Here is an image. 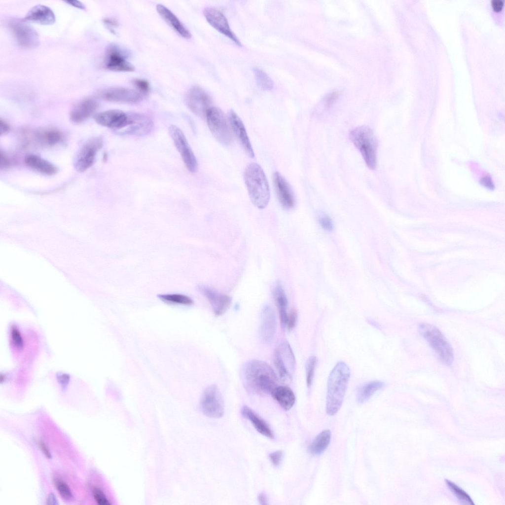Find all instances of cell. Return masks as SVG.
<instances>
[{"label":"cell","instance_id":"1","mask_svg":"<svg viewBox=\"0 0 505 505\" xmlns=\"http://www.w3.org/2000/svg\"><path fill=\"white\" fill-rule=\"evenodd\" d=\"M241 378L246 390L255 395L271 394L278 385V378L267 362L257 360H250L242 367Z\"/></svg>","mask_w":505,"mask_h":505},{"label":"cell","instance_id":"2","mask_svg":"<svg viewBox=\"0 0 505 505\" xmlns=\"http://www.w3.org/2000/svg\"><path fill=\"white\" fill-rule=\"evenodd\" d=\"M350 377L348 365L342 361L332 369L327 381L326 411L329 415L335 414L340 408Z\"/></svg>","mask_w":505,"mask_h":505},{"label":"cell","instance_id":"3","mask_svg":"<svg viewBox=\"0 0 505 505\" xmlns=\"http://www.w3.org/2000/svg\"><path fill=\"white\" fill-rule=\"evenodd\" d=\"M244 180L250 199L260 209L265 208L269 202L270 188L265 174L257 163H251L245 169Z\"/></svg>","mask_w":505,"mask_h":505},{"label":"cell","instance_id":"4","mask_svg":"<svg viewBox=\"0 0 505 505\" xmlns=\"http://www.w3.org/2000/svg\"><path fill=\"white\" fill-rule=\"evenodd\" d=\"M349 136L368 168L375 169L377 164L378 142L372 129L366 126H359L352 130Z\"/></svg>","mask_w":505,"mask_h":505},{"label":"cell","instance_id":"5","mask_svg":"<svg viewBox=\"0 0 505 505\" xmlns=\"http://www.w3.org/2000/svg\"><path fill=\"white\" fill-rule=\"evenodd\" d=\"M419 330L440 361L445 365H451L454 359L453 349L441 332L436 327L428 324H421Z\"/></svg>","mask_w":505,"mask_h":505},{"label":"cell","instance_id":"6","mask_svg":"<svg viewBox=\"0 0 505 505\" xmlns=\"http://www.w3.org/2000/svg\"><path fill=\"white\" fill-rule=\"evenodd\" d=\"M273 361L281 381L286 384L290 383L296 364L292 350L287 341L282 340L278 344L274 351Z\"/></svg>","mask_w":505,"mask_h":505},{"label":"cell","instance_id":"7","mask_svg":"<svg viewBox=\"0 0 505 505\" xmlns=\"http://www.w3.org/2000/svg\"><path fill=\"white\" fill-rule=\"evenodd\" d=\"M206 118L209 129L221 144L228 145L232 141V135L225 116L219 108L211 107L207 111Z\"/></svg>","mask_w":505,"mask_h":505},{"label":"cell","instance_id":"8","mask_svg":"<svg viewBox=\"0 0 505 505\" xmlns=\"http://www.w3.org/2000/svg\"><path fill=\"white\" fill-rule=\"evenodd\" d=\"M5 24L21 47L33 48L38 45L39 39L37 33L25 20L12 18L7 20Z\"/></svg>","mask_w":505,"mask_h":505},{"label":"cell","instance_id":"9","mask_svg":"<svg viewBox=\"0 0 505 505\" xmlns=\"http://www.w3.org/2000/svg\"><path fill=\"white\" fill-rule=\"evenodd\" d=\"M168 131L187 169L190 173H195L198 168L197 159L183 133L175 125H171Z\"/></svg>","mask_w":505,"mask_h":505},{"label":"cell","instance_id":"10","mask_svg":"<svg viewBox=\"0 0 505 505\" xmlns=\"http://www.w3.org/2000/svg\"><path fill=\"white\" fill-rule=\"evenodd\" d=\"M200 407L202 412L210 417L220 418L223 415L224 402L216 385H210L204 391L201 398Z\"/></svg>","mask_w":505,"mask_h":505},{"label":"cell","instance_id":"11","mask_svg":"<svg viewBox=\"0 0 505 505\" xmlns=\"http://www.w3.org/2000/svg\"><path fill=\"white\" fill-rule=\"evenodd\" d=\"M103 144L101 137H93L82 146L77 152L74 162V167L78 172H83L93 164L96 155Z\"/></svg>","mask_w":505,"mask_h":505},{"label":"cell","instance_id":"12","mask_svg":"<svg viewBox=\"0 0 505 505\" xmlns=\"http://www.w3.org/2000/svg\"><path fill=\"white\" fill-rule=\"evenodd\" d=\"M185 103L189 109L200 117H206L211 107V98L208 93L198 85L192 86L187 92Z\"/></svg>","mask_w":505,"mask_h":505},{"label":"cell","instance_id":"13","mask_svg":"<svg viewBox=\"0 0 505 505\" xmlns=\"http://www.w3.org/2000/svg\"><path fill=\"white\" fill-rule=\"evenodd\" d=\"M203 14L207 22L214 29L238 46H242L241 41L231 30L227 18L221 11L214 7H208L204 9Z\"/></svg>","mask_w":505,"mask_h":505},{"label":"cell","instance_id":"14","mask_svg":"<svg viewBox=\"0 0 505 505\" xmlns=\"http://www.w3.org/2000/svg\"><path fill=\"white\" fill-rule=\"evenodd\" d=\"M126 126L121 133L124 135L141 136L147 135L153 127V123L148 116L139 113H129Z\"/></svg>","mask_w":505,"mask_h":505},{"label":"cell","instance_id":"15","mask_svg":"<svg viewBox=\"0 0 505 505\" xmlns=\"http://www.w3.org/2000/svg\"><path fill=\"white\" fill-rule=\"evenodd\" d=\"M104 64L106 69L112 71L131 72L135 70L134 66L128 61L125 54L115 45L108 48Z\"/></svg>","mask_w":505,"mask_h":505},{"label":"cell","instance_id":"16","mask_svg":"<svg viewBox=\"0 0 505 505\" xmlns=\"http://www.w3.org/2000/svg\"><path fill=\"white\" fill-rule=\"evenodd\" d=\"M100 96L108 101L124 103H136L141 101L143 98V95L139 91L123 87L104 89L100 92Z\"/></svg>","mask_w":505,"mask_h":505},{"label":"cell","instance_id":"17","mask_svg":"<svg viewBox=\"0 0 505 505\" xmlns=\"http://www.w3.org/2000/svg\"><path fill=\"white\" fill-rule=\"evenodd\" d=\"M198 289L210 303L214 314L220 316L224 314L231 305L232 299L206 286L200 285Z\"/></svg>","mask_w":505,"mask_h":505},{"label":"cell","instance_id":"18","mask_svg":"<svg viewBox=\"0 0 505 505\" xmlns=\"http://www.w3.org/2000/svg\"><path fill=\"white\" fill-rule=\"evenodd\" d=\"M277 321L275 311L269 305L264 306L261 313L259 336L262 342L269 343L273 339L276 331Z\"/></svg>","mask_w":505,"mask_h":505},{"label":"cell","instance_id":"19","mask_svg":"<svg viewBox=\"0 0 505 505\" xmlns=\"http://www.w3.org/2000/svg\"><path fill=\"white\" fill-rule=\"evenodd\" d=\"M94 119L99 125L102 126L122 129L127 124L128 115L119 109H109L96 113Z\"/></svg>","mask_w":505,"mask_h":505},{"label":"cell","instance_id":"20","mask_svg":"<svg viewBox=\"0 0 505 505\" xmlns=\"http://www.w3.org/2000/svg\"><path fill=\"white\" fill-rule=\"evenodd\" d=\"M228 118L231 128L246 153L250 157L253 158L254 151L242 121L232 109L228 112Z\"/></svg>","mask_w":505,"mask_h":505},{"label":"cell","instance_id":"21","mask_svg":"<svg viewBox=\"0 0 505 505\" xmlns=\"http://www.w3.org/2000/svg\"><path fill=\"white\" fill-rule=\"evenodd\" d=\"M273 180L277 197L282 207L287 210L292 209L295 205V199L287 181L277 172L273 175Z\"/></svg>","mask_w":505,"mask_h":505},{"label":"cell","instance_id":"22","mask_svg":"<svg viewBox=\"0 0 505 505\" xmlns=\"http://www.w3.org/2000/svg\"><path fill=\"white\" fill-rule=\"evenodd\" d=\"M98 103L93 99H85L77 103L72 109L70 113L71 121L75 124L81 123L97 110Z\"/></svg>","mask_w":505,"mask_h":505},{"label":"cell","instance_id":"23","mask_svg":"<svg viewBox=\"0 0 505 505\" xmlns=\"http://www.w3.org/2000/svg\"><path fill=\"white\" fill-rule=\"evenodd\" d=\"M56 20L53 11L48 7L37 4L33 7L26 15L24 20L43 25L53 24Z\"/></svg>","mask_w":505,"mask_h":505},{"label":"cell","instance_id":"24","mask_svg":"<svg viewBox=\"0 0 505 505\" xmlns=\"http://www.w3.org/2000/svg\"><path fill=\"white\" fill-rule=\"evenodd\" d=\"M31 138L36 144L45 147H51L60 143L63 140V133L54 128H47L36 131Z\"/></svg>","mask_w":505,"mask_h":505},{"label":"cell","instance_id":"25","mask_svg":"<svg viewBox=\"0 0 505 505\" xmlns=\"http://www.w3.org/2000/svg\"><path fill=\"white\" fill-rule=\"evenodd\" d=\"M156 10L164 20L180 36L186 39L191 37L190 31L168 8L158 4L156 5Z\"/></svg>","mask_w":505,"mask_h":505},{"label":"cell","instance_id":"26","mask_svg":"<svg viewBox=\"0 0 505 505\" xmlns=\"http://www.w3.org/2000/svg\"><path fill=\"white\" fill-rule=\"evenodd\" d=\"M24 162L29 167L43 175H54L58 171L55 165L36 154L27 155L25 157Z\"/></svg>","mask_w":505,"mask_h":505},{"label":"cell","instance_id":"27","mask_svg":"<svg viewBox=\"0 0 505 505\" xmlns=\"http://www.w3.org/2000/svg\"><path fill=\"white\" fill-rule=\"evenodd\" d=\"M241 413L244 417L251 422L260 433L268 438H274V433L267 423L251 408L247 406H244L242 408Z\"/></svg>","mask_w":505,"mask_h":505},{"label":"cell","instance_id":"28","mask_svg":"<svg viewBox=\"0 0 505 505\" xmlns=\"http://www.w3.org/2000/svg\"><path fill=\"white\" fill-rule=\"evenodd\" d=\"M273 398L285 410L290 409L295 401L292 390L286 386H277L271 393Z\"/></svg>","mask_w":505,"mask_h":505},{"label":"cell","instance_id":"29","mask_svg":"<svg viewBox=\"0 0 505 505\" xmlns=\"http://www.w3.org/2000/svg\"><path fill=\"white\" fill-rule=\"evenodd\" d=\"M274 297L278 308L282 326L285 328L288 313V301L282 286L278 283L274 290Z\"/></svg>","mask_w":505,"mask_h":505},{"label":"cell","instance_id":"30","mask_svg":"<svg viewBox=\"0 0 505 505\" xmlns=\"http://www.w3.org/2000/svg\"><path fill=\"white\" fill-rule=\"evenodd\" d=\"M331 436V432L329 430H324L321 432L309 445V452L313 455H320L323 453L330 443Z\"/></svg>","mask_w":505,"mask_h":505},{"label":"cell","instance_id":"31","mask_svg":"<svg viewBox=\"0 0 505 505\" xmlns=\"http://www.w3.org/2000/svg\"><path fill=\"white\" fill-rule=\"evenodd\" d=\"M384 385L383 382L379 381H372L363 385L358 390L357 395L358 401L360 403L366 401Z\"/></svg>","mask_w":505,"mask_h":505},{"label":"cell","instance_id":"32","mask_svg":"<svg viewBox=\"0 0 505 505\" xmlns=\"http://www.w3.org/2000/svg\"><path fill=\"white\" fill-rule=\"evenodd\" d=\"M253 72L256 84L259 88L266 91L271 90L273 88V81L264 71L258 68H254Z\"/></svg>","mask_w":505,"mask_h":505},{"label":"cell","instance_id":"33","mask_svg":"<svg viewBox=\"0 0 505 505\" xmlns=\"http://www.w3.org/2000/svg\"><path fill=\"white\" fill-rule=\"evenodd\" d=\"M157 296L161 300L169 303L184 305H191L193 304V301L190 297L183 294H159Z\"/></svg>","mask_w":505,"mask_h":505},{"label":"cell","instance_id":"34","mask_svg":"<svg viewBox=\"0 0 505 505\" xmlns=\"http://www.w3.org/2000/svg\"><path fill=\"white\" fill-rule=\"evenodd\" d=\"M446 483L449 488L460 500L465 503L474 505L470 496L462 489L450 480H446Z\"/></svg>","mask_w":505,"mask_h":505},{"label":"cell","instance_id":"35","mask_svg":"<svg viewBox=\"0 0 505 505\" xmlns=\"http://www.w3.org/2000/svg\"><path fill=\"white\" fill-rule=\"evenodd\" d=\"M317 362V358L314 356L310 357L306 362V383L309 388H310L313 383Z\"/></svg>","mask_w":505,"mask_h":505},{"label":"cell","instance_id":"36","mask_svg":"<svg viewBox=\"0 0 505 505\" xmlns=\"http://www.w3.org/2000/svg\"><path fill=\"white\" fill-rule=\"evenodd\" d=\"M55 486L62 498L70 500L72 498V494L68 485L62 480L56 478L54 480Z\"/></svg>","mask_w":505,"mask_h":505},{"label":"cell","instance_id":"37","mask_svg":"<svg viewBox=\"0 0 505 505\" xmlns=\"http://www.w3.org/2000/svg\"><path fill=\"white\" fill-rule=\"evenodd\" d=\"M10 338L12 345L17 349H21L23 347V339L18 328L12 325L10 329Z\"/></svg>","mask_w":505,"mask_h":505},{"label":"cell","instance_id":"38","mask_svg":"<svg viewBox=\"0 0 505 505\" xmlns=\"http://www.w3.org/2000/svg\"><path fill=\"white\" fill-rule=\"evenodd\" d=\"M93 495L97 503L100 505H109L111 504L104 492L98 487H95L93 490Z\"/></svg>","mask_w":505,"mask_h":505},{"label":"cell","instance_id":"39","mask_svg":"<svg viewBox=\"0 0 505 505\" xmlns=\"http://www.w3.org/2000/svg\"><path fill=\"white\" fill-rule=\"evenodd\" d=\"M133 83L139 92L143 95L147 94L149 90V84L145 79H135L133 80Z\"/></svg>","mask_w":505,"mask_h":505},{"label":"cell","instance_id":"40","mask_svg":"<svg viewBox=\"0 0 505 505\" xmlns=\"http://www.w3.org/2000/svg\"><path fill=\"white\" fill-rule=\"evenodd\" d=\"M319 222L321 226L326 231H331L334 228L332 220L326 215H323L319 216Z\"/></svg>","mask_w":505,"mask_h":505},{"label":"cell","instance_id":"41","mask_svg":"<svg viewBox=\"0 0 505 505\" xmlns=\"http://www.w3.org/2000/svg\"><path fill=\"white\" fill-rule=\"evenodd\" d=\"M297 321V311L295 309H292L288 313L285 328H287L289 330L292 329L295 327Z\"/></svg>","mask_w":505,"mask_h":505},{"label":"cell","instance_id":"42","mask_svg":"<svg viewBox=\"0 0 505 505\" xmlns=\"http://www.w3.org/2000/svg\"><path fill=\"white\" fill-rule=\"evenodd\" d=\"M283 452L281 450L275 451L269 455V459L275 466H278L282 459Z\"/></svg>","mask_w":505,"mask_h":505},{"label":"cell","instance_id":"43","mask_svg":"<svg viewBox=\"0 0 505 505\" xmlns=\"http://www.w3.org/2000/svg\"><path fill=\"white\" fill-rule=\"evenodd\" d=\"M11 165V161L7 155L3 151H0V167L1 169L8 168Z\"/></svg>","mask_w":505,"mask_h":505},{"label":"cell","instance_id":"44","mask_svg":"<svg viewBox=\"0 0 505 505\" xmlns=\"http://www.w3.org/2000/svg\"><path fill=\"white\" fill-rule=\"evenodd\" d=\"M480 183L485 187L489 189H493L494 185L489 177H485L480 180Z\"/></svg>","mask_w":505,"mask_h":505},{"label":"cell","instance_id":"45","mask_svg":"<svg viewBox=\"0 0 505 505\" xmlns=\"http://www.w3.org/2000/svg\"><path fill=\"white\" fill-rule=\"evenodd\" d=\"M10 127L9 124L1 118L0 119V136L5 135L9 132Z\"/></svg>","mask_w":505,"mask_h":505},{"label":"cell","instance_id":"46","mask_svg":"<svg viewBox=\"0 0 505 505\" xmlns=\"http://www.w3.org/2000/svg\"><path fill=\"white\" fill-rule=\"evenodd\" d=\"M39 446L41 451L45 456L48 458H51V453L46 444L43 441H40L39 443Z\"/></svg>","mask_w":505,"mask_h":505},{"label":"cell","instance_id":"47","mask_svg":"<svg viewBox=\"0 0 505 505\" xmlns=\"http://www.w3.org/2000/svg\"><path fill=\"white\" fill-rule=\"evenodd\" d=\"M491 4L494 10L499 11L503 8L504 2L502 0H492Z\"/></svg>","mask_w":505,"mask_h":505},{"label":"cell","instance_id":"48","mask_svg":"<svg viewBox=\"0 0 505 505\" xmlns=\"http://www.w3.org/2000/svg\"><path fill=\"white\" fill-rule=\"evenodd\" d=\"M65 2L79 9H84L85 8L84 5L78 0H67L65 1Z\"/></svg>","mask_w":505,"mask_h":505},{"label":"cell","instance_id":"49","mask_svg":"<svg viewBox=\"0 0 505 505\" xmlns=\"http://www.w3.org/2000/svg\"><path fill=\"white\" fill-rule=\"evenodd\" d=\"M104 23L109 27H116L118 25L117 21L113 18H106L104 20Z\"/></svg>","mask_w":505,"mask_h":505},{"label":"cell","instance_id":"50","mask_svg":"<svg viewBox=\"0 0 505 505\" xmlns=\"http://www.w3.org/2000/svg\"><path fill=\"white\" fill-rule=\"evenodd\" d=\"M46 504L48 505L58 504L57 500L55 495L52 493L50 494L47 498Z\"/></svg>","mask_w":505,"mask_h":505},{"label":"cell","instance_id":"51","mask_svg":"<svg viewBox=\"0 0 505 505\" xmlns=\"http://www.w3.org/2000/svg\"><path fill=\"white\" fill-rule=\"evenodd\" d=\"M258 500L261 505H267V500L266 495L263 493H260L258 496Z\"/></svg>","mask_w":505,"mask_h":505}]
</instances>
